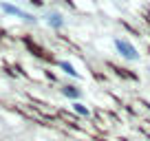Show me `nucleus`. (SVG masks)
<instances>
[{"instance_id": "6", "label": "nucleus", "mask_w": 150, "mask_h": 141, "mask_svg": "<svg viewBox=\"0 0 150 141\" xmlns=\"http://www.w3.org/2000/svg\"><path fill=\"white\" fill-rule=\"evenodd\" d=\"M73 110L80 117H91V110H88V106H84L82 102H73Z\"/></svg>"}, {"instance_id": "3", "label": "nucleus", "mask_w": 150, "mask_h": 141, "mask_svg": "<svg viewBox=\"0 0 150 141\" xmlns=\"http://www.w3.org/2000/svg\"><path fill=\"white\" fill-rule=\"evenodd\" d=\"M44 18H47V24L51 29H62L64 27V18H62V13H57V11H49Z\"/></svg>"}, {"instance_id": "1", "label": "nucleus", "mask_w": 150, "mask_h": 141, "mask_svg": "<svg viewBox=\"0 0 150 141\" xmlns=\"http://www.w3.org/2000/svg\"><path fill=\"white\" fill-rule=\"evenodd\" d=\"M115 49H117V53L124 57V60H128V62H137L139 60V51L135 49V44H130L128 40H124V38H115Z\"/></svg>"}, {"instance_id": "2", "label": "nucleus", "mask_w": 150, "mask_h": 141, "mask_svg": "<svg viewBox=\"0 0 150 141\" xmlns=\"http://www.w3.org/2000/svg\"><path fill=\"white\" fill-rule=\"evenodd\" d=\"M0 9L5 11L7 16H13V18H20V20H24V22H35V18H33L31 13L22 11L20 7H16V5H9V2H0Z\"/></svg>"}, {"instance_id": "4", "label": "nucleus", "mask_w": 150, "mask_h": 141, "mask_svg": "<svg viewBox=\"0 0 150 141\" xmlns=\"http://www.w3.org/2000/svg\"><path fill=\"white\" fill-rule=\"evenodd\" d=\"M62 95H64V97H69V99H73V102H80L82 90L77 88V86H64V88H62Z\"/></svg>"}, {"instance_id": "5", "label": "nucleus", "mask_w": 150, "mask_h": 141, "mask_svg": "<svg viewBox=\"0 0 150 141\" xmlns=\"http://www.w3.org/2000/svg\"><path fill=\"white\" fill-rule=\"evenodd\" d=\"M57 64H60V68L64 70L66 75H71V77H75V80H77V77H80V73H77V70H75V66L71 64V62H66V60H60L57 62Z\"/></svg>"}]
</instances>
